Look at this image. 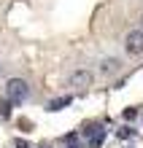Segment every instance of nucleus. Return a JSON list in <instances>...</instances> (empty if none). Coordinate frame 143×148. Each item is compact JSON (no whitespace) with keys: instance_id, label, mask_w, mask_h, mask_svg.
Masks as SVG:
<instances>
[{"instance_id":"10","label":"nucleus","mask_w":143,"mask_h":148,"mask_svg":"<svg viewBox=\"0 0 143 148\" xmlns=\"http://www.w3.org/2000/svg\"><path fill=\"white\" fill-rule=\"evenodd\" d=\"M140 22H143V16H140Z\"/></svg>"},{"instance_id":"9","label":"nucleus","mask_w":143,"mask_h":148,"mask_svg":"<svg viewBox=\"0 0 143 148\" xmlns=\"http://www.w3.org/2000/svg\"><path fill=\"white\" fill-rule=\"evenodd\" d=\"M0 73H3V62H0Z\"/></svg>"},{"instance_id":"7","label":"nucleus","mask_w":143,"mask_h":148,"mask_svg":"<svg viewBox=\"0 0 143 148\" xmlns=\"http://www.w3.org/2000/svg\"><path fill=\"white\" fill-rule=\"evenodd\" d=\"M0 116L11 119V102H8V100H0Z\"/></svg>"},{"instance_id":"3","label":"nucleus","mask_w":143,"mask_h":148,"mask_svg":"<svg viewBox=\"0 0 143 148\" xmlns=\"http://www.w3.org/2000/svg\"><path fill=\"white\" fill-rule=\"evenodd\" d=\"M89 84H92V73L89 70H76L70 75V86H76V89H86Z\"/></svg>"},{"instance_id":"8","label":"nucleus","mask_w":143,"mask_h":148,"mask_svg":"<svg viewBox=\"0 0 143 148\" xmlns=\"http://www.w3.org/2000/svg\"><path fill=\"white\" fill-rule=\"evenodd\" d=\"M135 116H138V110H135V108H127V110H124V119H127V121H130V119H135Z\"/></svg>"},{"instance_id":"1","label":"nucleus","mask_w":143,"mask_h":148,"mask_svg":"<svg viewBox=\"0 0 143 148\" xmlns=\"http://www.w3.org/2000/svg\"><path fill=\"white\" fill-rule=\"evenodd\" d=\"M6 97H8V102H14V105H22V102L30 97L27 81H22V78H8V84H6Z\"/></svg>"},{"instance_id":"6","label":"nucleus","mask_w":143,"mask_h":148,"mask_svg":"<svg viewBox=\"0 0 143 148\" xmlns=\"http://www.w3.org/2000/svg\"><path fill=\"white\" fill-rule=\"evenodd\" d=\"M68 105H70V97H57V100H51V102H49V110H51V113H57V110L68 108Z\"/></svg>"},{"instance_id":"2","label":"nucleus","mask_w":143,"mask_h":148,"mask_svg":"<svg viewBox=\"0 0 143 148\" xmlns=\"http://www.w3.org/2000/svg\"><path fill=\"white\" fill-rule=\"evenodd\" d=\"M124 49L127 54H143V30H130L124 38Z\"/></svg>"},{"instance_id":"4","label":"nucleus","mask_w":143,"mask_h":148,"mask_svg":"<svg viewBox=\"0 0 143 148\" xmlns=\"http://www.w3.org/2000/svg\"><path fill=\"white\" fill-rule=\"evenodd\" d=\"M103 137H105V129L103 127H92V129H89V148H100Z\"/></svg>"},{"instance_id":"5","label":"nucleus","mask_w":143,"mask_h":148,"mask_svg":"<svg viewBox=\"0 0 143 148\" xmlns=\"http://www.w3.org/2000/svg\"><path fill=\"white\" fill-rule=\"evenodd\" d=\"M119 59H116V57H111V59H103V62H100V73L103 75H113V73H119Z\"/></svg>"}]
</instances>
